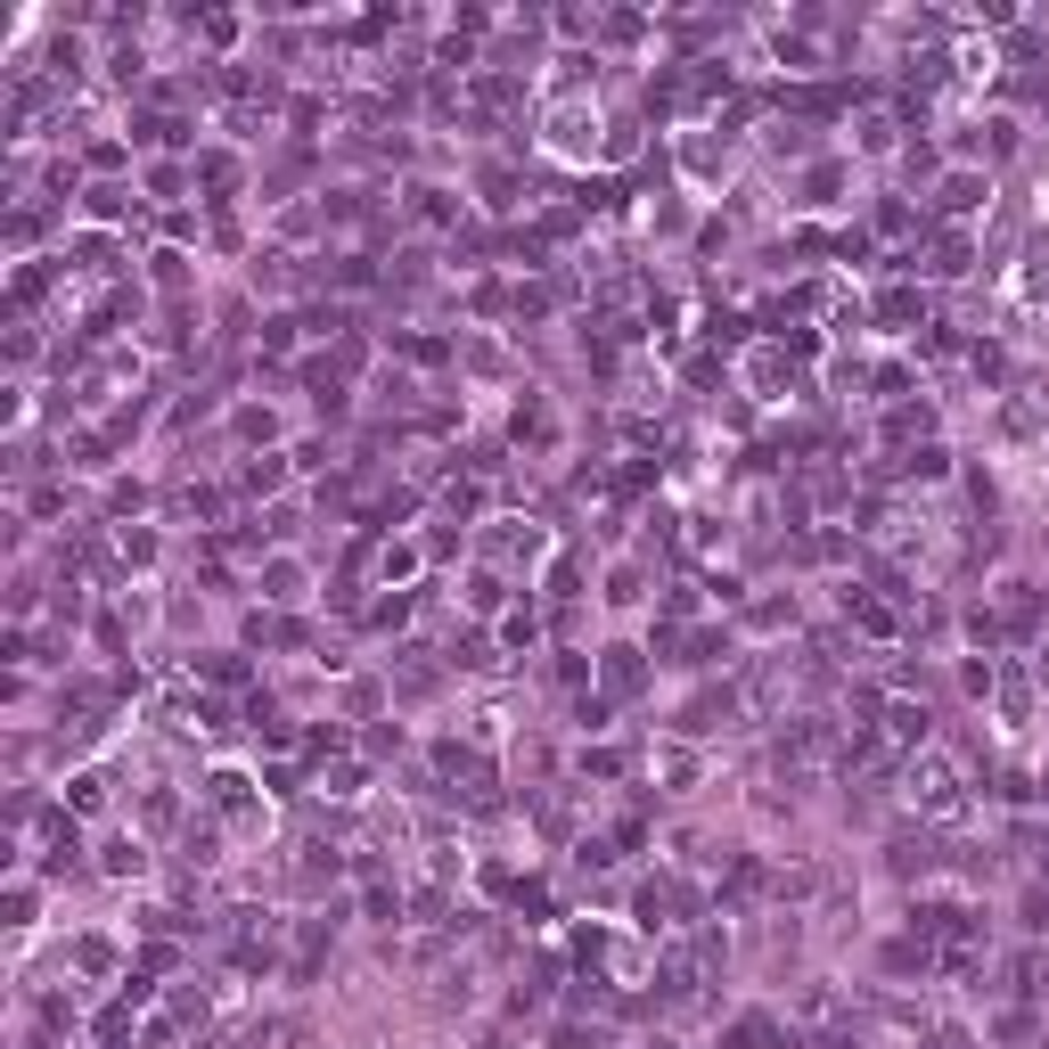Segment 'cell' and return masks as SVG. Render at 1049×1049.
<instances>
[{"label":"cell","mask_w":1049,"mask_h":1049,"mask_svg":"<svg viewBox=\"0 0 1049 1049\" xmlns=\"http://www.w3.org/2000/svg\"><path fill=\"white\" fill-rule=\"evenodd\" d=\"M99 869H108V877H149V845L123 836V828H108V836H99Z\"/></svg>","instance_id":"cell-1"},{"label":"cell","mask_w":1049,"mask_h":1049,"mask_svg":"<svg viewBox=\"0 0 1049 1049\" xmlns=\"http://www.w3.org/2000/svg\"><path fill=\"white\" fill-rule=\"evenodd\" d=\"M263 582H271V599H279V607H296V599H304V566H296V558H271V566H263Z\"/></svg>","instance_id":"cell-2"},{"label":"cell","mask_w":1049,"mask_h":1049,"mask_svg":"<svg viewBox=\"0 0 1049 1049\" xmlns=\"http://www.w3.org/2000/svg\"><path fill=\"white\" fill-rule=\"evenodd\" d=\"M976 197H992V181H976V173H951V181H943V205H951V214H968Z\"/></svg>","instance_id":"cell-3"}]
</instances>
